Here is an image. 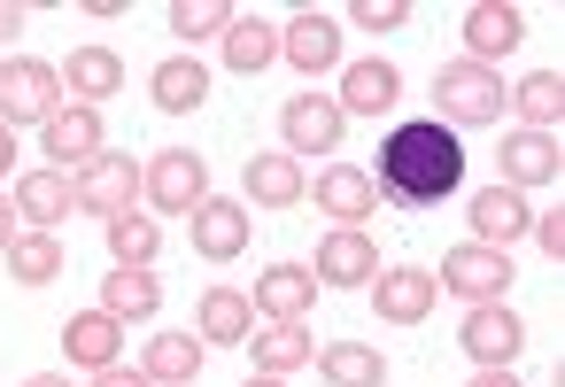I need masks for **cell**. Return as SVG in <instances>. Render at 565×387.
I'll return each mask as SVG.
<instances>
[{
    "label": "cell",
    "mask_w": 565,
    "mask_h": 387,
    "mask_svg": "<svg viewBox=\"0 0 565 387\" xmlns=\"http://www.w3.org/2000/svg\"><path fill=\"white\" fill-rule=\"evenodd\" d=\"M17 171V140H9V125H0V179Z\"/></svg>",
    "instance_id": "obj_40"
},
{
    "label": "cell",
    "mask_w": 565,
    "mask_h": 387,
    "mask_svg": "<svg viewBox=\"0 0 565 387\" xmlns=\"http://www.w3.org/2000/svg\"><path fill=\"white\" fill-rule=\"evenodd\" d=\"M248 341H256V372H271V379H287V372L310 364V325H264Z\"/></svg>",
    "instance_id": "obj_31"
},
{
    "label": "cell",
    "mask_w": 565,
    "mask_h": 387,
    "mask_svg": "<svg viewBox=\"0 0 565 387\" xmlns=\"http://www.w3.org/2000/svg\"><path fill=\"white\" fill-rule=\"evenodd\" d=\"M63 348L86 364V372H102V364H117V318L109 310H78L71 325H63Z\"/></svg>",
    "instance_id": "obj_28"
},
{
    "label": "cell",
    "mask_w": 565,
    "mask_h": 387,
    "mask_svg": "<svg viewBox=\"0 0 565 387\" xmlns=\"http://www.w3.org/2000/svg\"><path fill=\"white\" fill-rule=\"evenodd\" d=\"M302 194H310V179H302V163H295L287 148L248 155V179H241V202H248V209H295Z\"/></svg>",
    "instance_id": "obj_10"
},
{
    "label": "cell",
    "mask_w": 565,
    "mask_h": 387,
    "mask_svg": "<svg viewBox=\"0 0 565 387\" xmlns=\"http://www.w3.org/2000/svg\"><path fill=\"white\" fill-rule=\"evenodd\" d=\"M519 40H526V17H519V9H503V0L465 9V63H488V71H495Z\"/></svg>",
    "instance_id": "obj_13"
},
{
    "label": "cell",
    "mask_w": 565,
    "mask_h": 387,
    "mask_svg": "<svg viewBox=\"0 0 565 387\" xmlns=\"http://www.w3.org/2000/svg\"><path fill=\"white\" fill-rule=\"evenodd\" d=\"M526 225H534V209H526L519 186H480V194H472V240H480V248H511Z\"/></svg>",
    "instance_id": "obj_17"
},
{
    "label": "cell",
    "mask_w": 565,
    "mask_h": 387,
    "mask_svg": "<svg viewBox=\"0 0 565 387\" xmlns=\"http://www.w3.org/2000/svg\"><path fill=\"white\" fill-rule=\"evenodd\" d=\"M140 372H148V387H194L202 379V333H156Z\"/></svg>",
    "instance_id": "obj_21"
},
{
    "label": "cell",
    "mask_w": 565,
    "mask_h": 387,
    "mask_svg": "<svg viewBox=\"0 0 565 387\" xmlns=\"http://www.w3.org/2000/svg\"><path fill=\"white\" fill-rule=\"evenodd\" d=\"M140 186H148L140 163L117 155V148H102V155L78 171V209H102V225H109V217H125V209L140 202Z\"/></svg>",
    "instance_id": "obj_6"
},
{
    "label": "cell",
    "mask_w": 565,
    "mask_h": 387,
    "mask_svg": "<svg viewBox=\"0 0 565 387\" xmlns=\"http://www.w3.org/2000/svg\"><path fill=\"white\" fill-rule=\"evenodd\" d=\"M186 233H194V256H210V264H233V256H248V202H202L194 217H186Z\"/></svg>",
    "instance_id": "obj_12"
},
{
    "label": "cell",
    "mask_w": 565,
    "mask_h": 387,
    "mask_svg": "<svg viewBox=\"0 0 565 387\" xmlns=\"http://www.w3.org/2000/svg\"><path fill=\"white\" fill-rule=\"evenodd\" d=\"M557 163H565V155H557L550 132H511V140H503V186H519V194L542 186V179H557Z\"/></svg>",
    "instance_id": "obj_23"
},
{
    "label": "cell",
    "mask_w": 565,
    "mask_h": 387,
    "mask_svg": "<svg viewBox=\"0 0 565 387\" xmlns=\"http://www.w3.org/2000/svg\"><path fill=\"white\" fill-rule=\"evenodd\" d=\"M102 310H109L117 325H125V318H156V310H163L156 271H125V264H117V271L102 279Z\"/></svg>",
    "instance_id": "obj_27"
},
{
    "label": "cell",
    "mask_w": 565,
    "mask_h": 387,
    "mask_svg": "<svg viewBox=\"0 0 565 387\" xmlns=\"http://www.w3.org/2000/svg\"><path fill=\"white\" fill-rule=\"evenodd\" d=\"M503 101H511V86H503L488 63H465V55H457V63L434 71V109H441L434 125H449V132H457V125H495Z\"/></svg>",
    "instance_id": "obj_2"
},
{
    "label": "cell",
    "mask_w": 565,
    "mask_h": 387,
    "mask_svg": "<svg viewBox=\"0 0 565 387\" xmlns=\"http://www.w3.org/2000/svg\"><path fill=\"white\" fill-rule=\"evenodd\" d=\"M310 202L326 209V217H341L349 233L372 217V202H380V186L364 179V171H349V163H333V171H318V186H310Z\"/></svg>",
    "instance_id": "obj_20"
},
{
    "label": "cell",
    "mask_w": 565,
    "mask_h": 387,
    "mask_svg": "<svg viewBox=\"0 0 565 387\" xmlns=\"http://www.w3.org/2000/svg\"><path fill=\"white\" fill-rule=\"evenodd\" d=\"M24 387H71V379H63V372H32Z\"/></svg>",
    "instance_id": "obj_42"
},
{
    "label": "cell",
    "mask_w": 565,
    "mask_h": 387,
    "mask_svg": "<svg viewBox=\"0 0 565 387\" xmlns=\"http://www.w3.org/2000/svg\"><path fill=\"white\" fill-rule=\"evenodd\" d=\"M17 233H24V225H17V202H0V248H9Z\"/></svg>",
    "instance_id": "obj_39"
},
{
    "label": "cell",
    "mask_w": 565,
    "mask_h": 387,
    "mask_svg": "<svg viewBox=\"0 0 565 387\" xmlns=\"http://www.w3.org/2000/svg\"><path fill=\"white\" fill-rule=\"evenodd\" d=\"M24 32V9H17V0H0V40H17Z\"/></svg>",
    "instance_id": "obj_38"
},
{
    "label": "cell",
    "mask_w": 565,
    "mask_h": 387,
    "mask_svg": "<svg viewBox=\"0 0 565 387\" xmlns=\"http://www.w3.org/2000/svg\"><path fill=\"white\" fill-rule=\"evenodd\" d=\"M465 356L480 364V372H511V356L526 348V325H519V310H503V302H472V318H465Z\"/></svg>",
    "instance_id": "obj_8"
},
{
    "label": "cell",
    "mask_w": 565,
    "mask_h": 387,
    "mask_svg": "<svg viewBox=\"0 0 565 387\" xmlns=\"http://www.w3.org/2000/svg\"><path fill=\"white\" fill-rule=\"evenodd\" d=\"M310 302H318V279L302 264H271L256 279V294H248V310L271 318V325H310Z\"/></svg>",
    "instance_id": "obj_9"
},
{
    "label": "cell",
    "mask_w": 565,
    "mask_h": 387,
    "mask_svg": "<svg viewBox=\"0 0 565 387\" xmlns=\"http://www.w3.org/2000/svg\"><path fill=\"white\" fill-rule=\"evenodd\" d=\"M140 179H148L140 194H148L156 209H179V217H194V209L210 202V163H202L194 148H163V155H156Z\"/></svg>",
    "instance_id": "obj_4"
},
{
    "label": "cell",
    "mask_w": 565,
    "mask_h": 387,
    "mask_svg": "<svg viewBox=\"0 0 565 387\" xmlns=\"http://www.w3.org/2000/svg\"><path fill=\"white\" fill-rule=\"evenodd\" d=\"M526 233H534V240H542V248H550V256L565 264V217H557V209H550V217H534Z\"/></svg>",
    "instance_id": "obj_36"
},
{
    "label": "cell",
    "mask_w": 565,
    "mask_h": 387,
    "mask_svg": "<svg viewBox=\"0 0 565 387\" xmlns=\"http://www.w3.org/2000/svg\"><path fill=\"white\" fill-rule=\"evenodd\" d=\"M395 94H403V71L380 63V55H364V63H349L333 109H341V117H380V109H395Z\"/></svg>",
    "instance_id": "obj_18"
},
{
    "label": "cell",
    "mask_w": 565,
    "mask_h": 387,
    "mask_svg": "<svg viewBox=\"0 0 565 387\" xmlns=\"http://www.w3.org/2000/svg\"><path fill=\"white\" fill-rule=\"evenodd\" d=\"M40 132H47V155H55V171H63V163H78V171H86V163L109 148V132H102V109H78V101H63V109H55Z\"/></svg>",
    "instance_id": "obj_15"
},
{
    "label": "cell",
    "mask_w": 565,
    "mask_h": 387,
    "mask_svg": "<svg viewBox=\"0 0 565 387\" xmlns=\"http://www.w3.org/2000/svg\"><path fill=\"white\" fill-rule=\"evenodd\" d=\"M457 179H465V148H457V132L434 125V117H418V125H395V132H387V148H380V179H372V186H380L387 202L426 209V202H449Z\"/></svg>",
    "instance_id": "obj_1"
},
{
    "label": "cell",
    "mask_w": 565,
    "mask_h": 387,
    "mask_svg": "<svg viewBox=\"0 0 565 387\" xmlns=\"http://www.w3.org/2000/svg\"><path fill=\"white\" fill-rule=\"evenodd\" d=\"M225 63L248 78V71H264V63H279V32L264 24V17H233L225 24Z\"/></svg>",
    "instance_id": "obj_30"
},
{
    "label": "cell",
    "mask_w": 565,
    "mask_h": 387,
    "mask_svg": "<svg viewBox=\"0 0 565 387\" xmlns=\"http://www.w3.org/2000/svg\"><path fill=\"white\" fill-rule=\"evenodd\" d=\"M202 101H210V71H202V63H186V55H179V63H163V71H156V109L186 117V109H202Z\"/></svg>",
    "instance_id": "obj_32"
},
{
    "label": "cell",
    "mask_w": 565,
    "mask_h": 387,
    "mask_svg": "<svg viewBox=\"0 0 565 387\" xmlns=\"http://www.w3.org/2000/svg\"><path fill=\"white\" fill-rule=\"evenodd\" d=\"M279 55H287L302 78H318V71L341 63V24L318 17V9H302V17H287V32H279Z\"/></svg>",
    "instance_id": "obj_14"
},
{
    "label": "cell",
    "mask_w": 565,
    "mask_h": 387,
    "mask_svg": "<svg viewBox=\"0 0 565 387\" xmlns=\"http://www.w3.org/2000/svg\"><path fill=\"white\" fill-rule=\"evenodd\" d=\"M0 264H9L17 287H47V279L63 271V240H55V233H17L9 248H0Z\"/></svg>",
    "instance_id": "obj_25"
},
{
    "label": "cell",
    "mask_w": 565,
    "mask_h": 387,
    "mask_svg": "<svg viewBox=\"0 0 565 387\" xmlns=\"http://www.w3.org/2000/svg\"><path fill=\"white\" fill-rule=\"evenodd\" d=\"M511 109L526 117V132H550V125L565 117V86H557V71H534V78H519V86H511Z\"/></svg>",
    "instance_id": "obj_33"
},
{
    "label": "cell",
    "mask_w": 565,
    "mask_h": 387,
    "mask_svg": "<svg viewBox=\"0 0 565 387\" xmlns=\"http://www.w3.org/2000/svg\"><path fill=\"white\" fill-rule=\"evenodd\" d=\"M248 387H287V379H271V372H256V379H248Z\"/></svg>",
    "instance_id": "obj_43"
},
{
    "label": "cell",
    "mask_w": 565,
    "mask_h": 387,
    "mask_svg": "<svg viewBox=\"0 0 565 387\" xmlns=\"http://www.w3.org/2000/svg\"><path fill=\"white\" fill-rule=\"evenodd\" d=\"M434 294H441V279L434 271H418V264H380L372 271V310L387 318V325H426L434 318Z\"/></svg>",
    "instance_id": "obj_7"
},
{
    "label": "cell",
    "mask_w": 565,
    "mask_h": 387,
    "mask_svg": "<svg viewBox=\"0 0 565 387\" xmlns=\"http://www.w3.org/2000/svg\"><path fill=\"white\" fill-rule=\"evenodd\" d=\"M472 387H519V379H511V372H480Z\"/></svg>",
    "instance_id": "obj_41"
},
{
    "label": "cell",
    "mask_w": 565,
    "mask_h": 387,
    "mask_svg": "<svg viewBox=\"0 0 565 387\" xmlns=\"http://www.w3.org/2000/svg\"><path fill=\"white\" fill-rule=\"evenodd\" d=\"M449 294H465V302H503V287H511V256L503 248H480V240H457L449 256H441V271H434Z\"/></svg>",
    "instance_id": "obj_5"
},
{
    "label": "cell",
    "mask_w": 565,
    "mask_h": 387,
    "mask_svg": "<svg viewBox=\"0 0 565 387\" xmlns=\"http://www.w3.org/2000/svg\"><path fill=\"white\" fill-rule=\"evenodd\" d=\"M63 86L78 94V109H94V101H109L125 86V63L109 47H78V55H63Z\"/></svg>",
    "instance_id": "obj_22"
},
{
    "label": "cell",
    "mask_w": 565,
    "mask_h": 387,
    "mask_svg": "<svg viewBox=\"0 0 565 387\" xmlns=\"http://www.w3.org/2000/svg\"><path fill=\"white\" fill-rule=\"evenodd\" d=\"M372 271H380V248L364 240V233H326L318 240V264H310V279L318 287H372Z\"/></svg>",
    "instance_id": "obj_16"
},
{
    "label": "cell",
    "mask_w": 565,
    "mask_h": 387,
    "mask_svg": "<svg viewBox=\"0 0 565 387\" xmlns=\"http://www.w3.org/2000/svg\"><path fill=\"white\" fill-rule=\"evenodd\" d=\"M318 372H326L333 387H380V379H387V356L364 348V341H333V348H318Z\"/></svg>",
    "instance_id": "obj_29"
},
{
    "label": "cell",
    "mask_w": 565,
    "mask_h": 387,
    "mask_svg": "<svg viewBox=\"0 0 565 387\" xmlns=\"http://www.w3.org/2000/svg\"><path fill=\"white\" fill-rule=\"evenodd\" d=\"M341 109L333 101H318V94H295L287 109H279V132H287V155H302V148H341Z\"/></svg>",
    "instance_id": "obj_19"
},
{
    "label": "cell",
    "mask_w": 565,
    "mask_h": 387,
    "mask_svg": "<svg viewBox=\"0 0 565 387\" xmlns=\"http://www.w3.org/2000/svg\"><path fill=\"white\" fill-rule=\"evenodd\" d=\"M94 387H148V372H125V364H102Z\"/></svg>",
    "instance_id": "obj_37"
},
{
    "label": "cell",
    "mask_w": 565,
    "mask_h": 387,
    "mask_svg": "<svg viewBox=\"0 0 565 387\" xmlns=\"http://www.w3.org/2000/svg\"><path fill=\"white\" fill-rule=\"evenodd\" d=\"M55 109H63V71L55 63H32V55L0 63V125H47Z\"/></svg>",
    "instance_id": "obj_3"
},
{
    "label": "cell",
    "mask_w": 565,
    "mask_h": 387,
    "mask_svg": "<svg viewBox=\"0 0 565 387\" xmlns=\"http://www.w3.org/2000/svg\"><path fill=\"white\" fill-rule=\"evenodd\" d=\"M102 233H109V256H117L125 271H148V264H156V248H163V225H156L148 209H125V217H109Z\"/></svg>",
    "instance_id": "obj_26"
},
{
    "label": "cell",
    "mask_w": 565,
    "mask_h": 387,
    "mask_svg": "<svg viewBox=\"0 0 565 387\" xmlns=\"http://www.w3.org/2000/svg\"><path fill=\"white\" fill-rule=\"evenodd\" d=\"M349 24H364V32H395V24H411V0H356Z\"/></svg>",
    "instance_id": "obj_35"
},
{
    "label": "cell",
    "mask_w": 565,
    "mask_h": 387,
    "mask_svg": "<svg viewBox=\"0 0 565 387\" xmlns=\"http://www.w3.org/2000/svg\"><path fill=\"white\" fill-rule=\"evenodd\" d=\"M233 17H241V9H225V0H179V9H171L163 24H171L179 40H217Z\"/></svg>",
    "instance_id": "obj_34"
},
{
    "label": "cell",
    "mask_w": 565,
    "mask_h": 387,
    "mask_svg": "<svg viewBox=\"0 0 565 387\" xmlns=\"http://www.w3.org/2000/svg\"><path fill=\"white\" fill-rule=\"evenodd\" d=\"M248 325H256V310H248V294H233V287H210V294L194 302L202 348H210V341H248Z\"/></svg>",
    "instance_id": "obj_24"
},
{
    "label": "cell",
    "mask_w": 565,
    "mask_h": 387,
    "mask_svg": "<svg viewBox=\"0 0 565 387\" xmlns=\"http://www.w3.org/2000/svg\"><path fill=\"white\" fill-rule=\"evenodd\" d=\"M9 202H17V217H24L32 233H55V225H63L71 209H78V179H63V171L47 163V171H24Z\"/></svg>",
    "instance_id": "obj_11"
}]
</instances>
